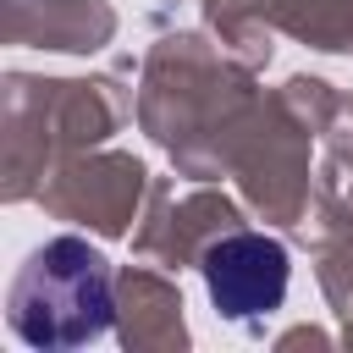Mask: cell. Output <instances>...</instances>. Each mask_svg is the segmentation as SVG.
I'll return each instance as SVG.
<instances>
[{"mask_svg": "<svg viewBox=\"0 0 353 353\" xmlns=\"http://www.w3.org/2000/svg\"><path fill=\"white\" fill-rule=\"evenodd\" d=\"M11 331L39 347V353H66L83 342H99L116 320V292H110V265L99 248L83 237H50L39 243L6 298Z\"/></svg>", "mask_w": 353, "mask_h": 353, "instance_id": "6da1fadb", "label": "cell"}, {"mask_svg": "<svg viewBox=\"0 0 353 353\" xmlns=\"http://www.w3.org/2000/svg\"><path fill=\"white\" fill-rule=\"evenodd\" d=\"M292 259L265 232H232L204 248V287L226 320H265L287 298Z\"/></svg>", "mask_w": 353, "mask_h": 353, "instance_id": "7a4b0ae2", "label": "cell"}]
</instances>
